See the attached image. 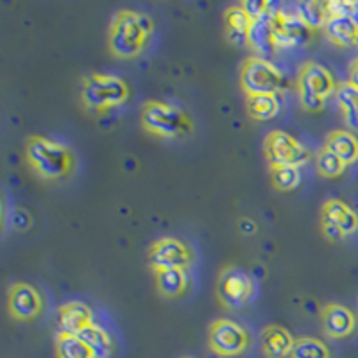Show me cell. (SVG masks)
Instances as JSON below:
<instances>
[{
	"instance_id": "obj_6",
	"label": "cell",
	"mask_w": 358,
	"mask_h": 358,
	"mask_svg": "<svg viewBox=\"0 0 358 358\" xmlns=\"http://www.w3.org/2000/svg\"><path fill=\"white\" fill-rule=\"evenodd\" d=\"M241 86L245 95H278L285 86L283 73L262 56L248 57L241 70Z\"/></svg>"
},
{
	"instance_id": "obj_28",
	"label": "cell",
	"mask_w": 358,
	"mask_h": 358,
	"mask_svg": "<svg viewBox=\"0 0 358 358\" xmlns=\"http://www.w3.org/2000/svg\"><path fill=\"white\" fill-rule=\"evenodd\" d=\"M271 181L273 187L280 192H290L299 185L301 174L296 167H280V165H271Z\"/></svg>"
},
{
	"instance_id": "obj_11",
	"label": "cell",
	"mask_w": 358,
	"mask_h": 358,
	"mask_svg": "<svg viewBox=\"0 0 358 358\" xmlns=\"http://www.w3.org/2000/svg\"><path fill=\"white\" fill-rule=\"evenodd\" d=\"M149 265L155 273L167 271V268H183L187 271L190 267L194 255L190 248L183 241L174 238V236H163L152 242L149 248Z\"/></svg>"
},
{
	"instance_id": "obj_17",
	"label": "cell",
	"mask_w": 358,
	"mask_h": 358,
	"mask_svg": "<svg viewBox=\"0 0 358 358\" xmlns=\"http://www.w3.org/2000/svg\"><path fill=\"white\" fill-rule=\"evenodd\" d=\"M296 338L287 328L280 324H268L262 331V351L267 358H287L292 355Z\"/></svg>"
},
{
	"instance_id": "obj_23",
	"label": "cell",
	"mask_w": 358,
	"mask_h": 358,
	"mask_svg": "<svg viewBox=\"0 0 358 358\" xmlns=\"http://www.w3.org/2000/svg\"><path fill=\"white\" fill-rule=\"evenodd\" d=\"M56 358H97L94 350L78 335L59 334L56 335Z\"/></svg>"
},
{
	"instance_id": "obj_19",
	"label": "cell",
	"mask_w": 358,
	"mask_h": 358,
	"mask_svg": "<svg viewBox=\"0 0 358 358\" xmlns=\"http://www.w3.org/2000/svg\"><path fill=\"white\" fill-rule=\"evenodd\" d=\"M324 147L337 155L346 165H351L358 159V138L348 129L331 131L326 138Z\"/></svg>"
},
{
	"instance_id": "obj_20",
	"label": "cell",
	"mask_w": 358,
	"mask_h": 358,
	"mask_svg": "<svg viewBox=\"0 0 358 358\" xmlns=\"http://www.w3.org/2000/svg\"><path fill=\"white\" fill-rule=\"evenodd\" d=\"M335 15V4L331 2H319V0H310L297 4V17L305 22L306 27H324L331 17Z\"/></svg>"
},
{
	"instance_id": "obj_8",
	"label": "cell",
	"mask_w": 358,
	"mask_h": 358,
	"mask_svg": "<svg viewBox=\"0 0 358 358\" xmlns=\"http://www.w3.org/2000/svg\"><path fill=\"white\" fill-rule=\"evenodd\" d=\"M264 152L271 165L299 169L310 159L308 151L285 131H271L264 140Z\"/></svg>"
},
{
	"instance_id": "obj_15",
	"label": "cell",
	"mask_w": 358,
	"mask_h": 358,
	"mask_svg": "<svg viewBox=\"0 0 358 358\" xmlns=\"http://www.w3.org/2000/svg\"><path fill=\"white\" fill-rule=\"evenodd\" d=\"M57 324L63 334L79 335L86 326L94 324V313L81 301L65 303L57 308Z\"/></svg>"
},
{
	"instance_id": "obj_10",
	"label": "cell",
	"mask_w": 358,
	"mask_h": 358,
	"mask_svg": "<svg viewBox=\"0 0 358 358\" xmlns=\"http://www.w3.org/2000/svg\"><path fill=\"white\" fill-rule=\"evenodd\" d=\"M252 281L238 267H224L217 280V297L226 308H242L252 296Z\"/></svg>"
},
{
	"instance_id": "obj_32",
	"label": "cell",
	"mask_w": 358,
	"mask_h": 358,
	"mask_svg": "<svg viewBox=\"0 0 358 358\" xmlns=\"http://www.w3.org/2000/svg\"><path fill=\"white\" fill-rule=\"evenodd\" d=\"M350 85H353L355 88H358V57L353 59L350 65Z\"/></svg>"
},
{
	"instance_id": "obj_25",
	"label": "cell",
	"mask_w": 358,
	"mask_h": 358,
	"mask_svg": "<svg viewBox=\"0 0 358 358\" xmlns=\"http://www.w3.org/2000/svg\"><path fill=\"white\" fill-rule=\"evenodd\" d=\"M78 337H81L94 350L97 358H108L111 355V351H113V341H111L110 334L97 324L86 326Z\"/></svg>"
},
{
	"instance_id": "obj_30",
	"label": "cell",
	"mask_w": 358,
	"mask_h": 358,
	"mask_svg": "<svg viewBox=\"0 0 358 358\" xmlns=\"http://www.w3.org/2000/svg\"><path fill=\"white\" fill-rule=\"evenodd\" d=\"M242 8L249 13L252 17V20L258 22L262 18H265L268 15V9L273 8L271 2H262V0H249V2H244Z\"/></svg>"
},
{
	"instance_id": "obj_18",
	"label": "cell",
	"mask_w": 358,
	"mask_h": 358,
	"mask_svg": "<svg viewBox=\"0 0 358 358\" xmlns=\"http://www.w3.org/2000/svg\"><path fill=\"white\" fill-rule=\"evenodd\" d=\"M326 36L338 47H350L358 41V22L350 13H335L324 25Z\"/></svg>"
},
{
	"instance_id": "obj_16",
	"label": "cell",
	"mask_w": 358,
	"mask_h": 358,
	"mask_svg": "<svg viewBox=\"0 0 358 358\" xmlns=\"http://www.w3.org/2000/svg\"><path fill=\"white\" fill-rule=\"evenodd\" d=\"M224 24H226V33H228V40L236 47H245L249 43V36L257 22L252 20V17L238 6H229L224 11Z\"/></svg>"
},
{
	"instance_id": "obj_27",
	"label": "cell",
	"mask_w": 358,
	"mask_h": 358,
	"mask_svg": "<svg viewBox=\"0 0 358 358\" xmlns=\"http://www.w3.org/2000/svg\"><path fill=\"white\" fill-rule=\"evenodd\" d=\"M346 167V163L342 162L337 155H334L330 149H326V147H322L321 151L317 152V156H315V169H317V172L322 178H338V176L344 174Z\"/></svg>"
},
{
	"instance_id": "obj_3",
	"label": "cell",
	"mask_w": 358,
	"mask_h": 358,
	"mask_svg": "<svg viewBox=\"0 0 358 358\" xmlns=\"http://www.w3.org/2000/svg\"><path fill=\"white\" fill-rule=\"evenodd\" d=\"M142 127L159 138H178L192 133L194 126L183 110L162 101H147L142 108Z\"/></svg>"
},
{
	"instance_id": "obj_7",
	"label": "cell",
	"mask_w": 358,
	"mask_h": 358,
	"mask_svg": "<svg viewBox=\"0 0 358 358\" xmlns=\"http://www.w3.org/2000/svg\"><path fill=\"white\" fill-rule=\"evenodd\" d=\"M210 350L219 357H238L249 346V334L244 326L231 319H217L208 331Z\"/></svg>"
},
{
	"instance_id": "obj_14",
	"label": "cell",
	"mask_w": 358,
	"mask_h": 358,
	"mask_svg": "<svg viewBox=\"0 0 358 358\" xmlns=\"http://www.w3.org/2000/svg\"><path fill=\"white\" fill-rule=\"evenodd\" d=\"M322 326L324 331L331 338H346L357 328V317L348 306L338 305V303H330L326 305L321 312Z\"/></svg>"
},
{
	"instance_id": "obj_24",
	"label": "cell",
	"mask_w": 358,
	"mask_h": 358,
	"mask_svg": "<svg viewBox=\"0 0 358 358\" xmlns=\"http://www.w3.org/2000/svg\"><path fill=\"white\" fill-rule=\"evenodd\" d=\"M245 110L252 120L265 122V120H271L278 115L280 99H278V95H249L248 101H245Z\"/></svg>"
},
{
	"instance_id": "obj_13",
	"label": "cell",
	"mask_w": 358,
	"mask_h": 358,
	"mask_svg": "<svg viewBox=\"0 0 358 358\" xmlns=\"http://www.w3.org/2000/svg\"><path fill=\"white\" fill-rule=\"evenodd\" d=\"M43 310L41 294L25 281L13 283L8 290V312L13 319L27 322L36 319Z\"/></svg>"
},
{
	"instance_id": "obj_31",
	"label": "cell",
	"mask_w": 358,
	"mask_h": 358,
	"mask_svg": "<svg viewBox=\"0 0 358 358\" xmlns=\"http://www.w3.org/2000/svg\"><path fill=\"white\" fill-rule=\"evenodd\" d=\"M29 224H31V217H29L27 212H24V210H15V212H13V226H15V228L24 231Z\"/></svg>"
},
{
	"instance_id": "obj_26",
	"label": "cell",
	"mask_w": 358,
	"mask_h": 358,
	"mask_svg": "<svg viewBox=\"0 0 358 358\" xmlns=\"http://www.w3.org/2000/svg\"><path fill=\"white\" fill-rule=\"evenodd\" d=\"M290 358H331L330 348L315 337L296 338Z\"/></svg>"
},
{
	"instance_id": "obj_4",
	"label": "cell",
	"mask_w": 358,
	"mask_h": 358,
	"mask_svg": "<svg viewBox=\"0 0 358 358\" xmlns=\"http://www.w3.org/2000/svg\"><path fill=\"white\" fill-rule=\"evenodd\" d=\"M129 97V86L122 78L110 73H90L83 79L81 99L88 110L106 111L120 106Z\"/></svg>"
},
{
	"instance_id": "obj_12",
	"label": "cell",
	"mask_w": 358,
	"mask_h": 358,
	"mask_svg": "<svg viewBox=\"0 0 358 358\" xmlns=\"http://www.w3.org/2000/svg\"><path fill=\"white\" fill-rule=\"evenodd\" d=\"M267 18L274 47H292L301 43L310 31L305 22L297 17V13H285L280 6L273 13H268Z\"/></svg>"
},
{
	"instance_id": "obj_29",
	"label": "cell",
	"mask_w": 358,
	"mask_h": 358,
	"mask_svg": "<svg viewBox=\"0 0 358 358\" xmlns=\"http://www.w3.org/2000/svg\"><path fill=\"white\" fill-rule=\"evenodd\" d=\"M267 17L262 18V20H258L257 24H255V27H252L251 31V36H249V43H252V47H255L258 52H271V50H274L273 34H271Z\"/></svg>"
},
{
	"instance_id": "obj_9",
	"label": "cell",
	"mask_w": 358,
	"mask_h": 358,
	"mask_svg": "<svg viewBox=\"0 0 358 358\" xmlns=\"http://www.w3.org/2000/svg\"><path fill=\"white\" fill-rule=\"evenodd\" d=\"M321 229L328 241H341L358 229V213L341 199H328L321 206Z\"/></svg>"
},
{
	"instance_id": "obj_22",
	"label": "cell",
	"mask_w": 358,
	"mask_h": 358,
	"mask_svg": "<svg viewBox=\"0 0 358 358\" xmlns=\"http://www.w3.org/2000/svg\"><path fill=\"white\" fill-rule=\"evenodd\" d=\"M335 97H337L344 122L351 129H358V88H355L350 83H341L337 86Z\"/></svg>"
},
{
	"instance_id": "obj_21",
	"label": "cell",
	"mask_w": 358,
	"mask_h": 358,
	"mask_svg": "<svg viewBox=\"0 0 358 358\" xmlns=\"http://www.w3.org/2000/svg\"><path fill=\"white\" fill-rule=\"evenodd\" d=\"M155 281L156 289H158V292L162 294L163 297L174 299V297H179L181 294H185V290H187V271H183V268H167V271H159V273H155Z\"/></svg>"
},
{
	"instance_id": "obj_1",
	"label": "cell",
	"mask_w": 358,
	"mask_h": 358,
	"mask_svg": "<svg viewBox=\"0 0 358 358\" xmlns=\"http://www.w3.org/2000/svg\"><path fill=\"white\" fill-rule=\"evenodd\" d=\"M155 31V22L149 15L133 9H120L113 17L108 33V47L115 57H136L149 43Z\"/></svg>"
},
{
	"instance_id": "obj_2",
	"label": "cell",
	"mask_w": 358,
	"mask_h": 358,
	"mask_svg": "<svg viewBox=\"0 0 358 358\" xmlns=\"http://www.w3.org/2000/svg\"><path fill=\"white\" fill-rule=\"evenodd\" d=\"M29 167L45 181H56L69 176L73 169V155L69 147L45 136H29L25 145Z\"/></svg>"
},
{
	"instance_id": "obj_33",
	"label": "cell",
	"mask_w": 358,
	"mask_h": 358,
	"mask_svg": "<svg viewBox=\"0 0 358 358\" xmlns=\"http://www.w3.org/2000/svg\"><path fill=\"white\" fill-rule=\"evenodd\" d=\"M183 358H192V357H183Z\"/></svg>"
},
{
	"instance_id": "obj_5",
	"label": "cell",
	"mask_w": 358,
	"mask_h": 358,
	"mask_svg": "<svg viewBox=\"0 0 358 358\" xmlns=\"http://www.w3.org/2000/svg\"><path fill=\"white\" fill-rule=\"evenodd\" d=\"M337 86L334 73L321 63L306 62L299 70L297 94H299L301 106L306 111H312V113L321 111L328 97L337 92Z\"/></svg>"
}]
</instances>
